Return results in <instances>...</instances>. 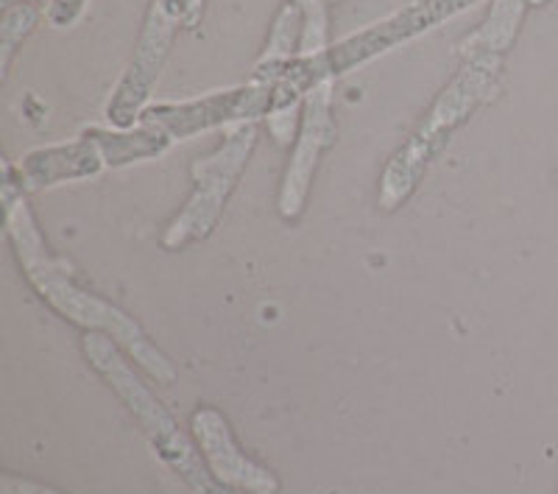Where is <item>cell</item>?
Instances as JSON below:
<instances>
[{
    "mask_svg": "<svg viewBox=\"0 0 558 494\" xmlns=\"http://www.w3.org/2000/svg\"><path fill=\"white\" fill-rule=\"evenodd\" d=\"M475 3H481V0H416V3L405 7L402 12H393L391 17L380 20L375 26L330 45L327 51L313 53V57L299 53L282 70V76L274 82V112H291V109H296L299 98L311 96L313 89L327 82V79L341 76L355 64H363L368 59L391 51L393 45L425 34L427 28L456 17L458 12L475 7Z\"/></svg>",
    "mask_w": 558,
    "mask_h": 494,
    "instance_id": "cell-2",
    "label": "cell"
},
{
    "mask_svg": "<svg viewBox=\"0 0 558 494\" xmlns=\"http://www.w3.org/2000/svg\"><path fill=\"white\" fill-rule=\"evenodd\" d=\"M3 494H57L51 489L37 486V483H26V481H14V478H3Z\"/></svg>",
    "mask_w": 558,
    "mask_h": 494,
    "instance_id": "cell-16",
    "label": "cell"
},
{
    "mask_svg": "<svg viewBox=\"0 0 558 494\" xmlns=\"http://www.w3.org/2000/svg\"><path fill=\"white\" fill-rule=\"evenodd\" d=\"M87 9V0H51L48 7V23L57 28L73 26Z\"/></svg>",
    "mask_w": 558,
    "mask_h": 494,
    "instance_id": "cell-14",
    "label": "cell"
},
{
    "mask_svg": "<svg viewBox=\"0 0 558 494\" xmlns=\"http://www.w3.org/2000/svg\"><path fill=\"white\" fill-rule=\"evenodd\" d=\"M82 349L87 361L93 363L104 381L118 391V397L126 402L129 411L137 417L140 427L148 433L151 444L157 447L159 458L168 463V467L182 475V481L193 489L196 494H227L221 483L209 475V469L204 467L198 453L193 450V444L187 442L179 425L173 422L171 413L162 408L157 397L148 391L143 383L134 377L132 369L126 366V361L121 358V352L114 349V344L109 341L107 333H87L82 338Z\"/></svg>",
    "mask_w": 558,
    "mask_h": 494,
    "instance_id": "cell-4",
    "label": "cell"
},
{
    "mask_svg": "<svg viewBox=\"0 0 558 494\" xmlns=\"http://www.w3.org/2000/svg\"><path fill=\"white\" fill-rule=\"evenodd\" d=\"M0 198H3V218H7L9 241H12L20 266L26 272L28 282L37 288L39 297L51 304L59 316L78 324L87 333L96 329V333L112 336L140 366L151 374L154 381L171 383L177 377V369L148 341V336L140 329V324L134 318H129L121 308H114L112 302H107V299L93 297V293L84 291L76 279H73V274H70L68 263L59 261V257H53L48 252V243H45L37 221H34L26 198H23V184L14 182V168L9 162L3 165Z\"/></svg>",
    "mask_w": 558,
    "mask_h": 494,
    "instance_id": "cell-1",
    "label": "cell"
},
{
    "mask_svg": "<svg viewBox=\"0 0 558 494\" xmlns=\"http://www.w3.org/2000/svg\"><path fill=\"white\" fill-rule=\"evenodd\" d=\"M332 104V79L318 84L307 96L305 118H302V132L296 140V152H293L291 162H288L286 179H282V191H279V213L282 218L293 221L305 207L307 191H311L313 173H316L318 157L324 148L330 146L336 126L330 118Z\"/></svg>",
    "mask_w": 558,
    "mask_h": 494,
    "instance_id": "cell-8",
    "label": "cell"
},
{
    "mask_svg": "<svg viewBox=\"0 0 558 494\" xmlns=\"http://www.w3.org/2000/svg\"><path fill=\"white\" fill-rule=\"evenodd\" d=\"M274 112V84L252 82L246 87H232L223 93L182 104H148L140 123L162 129L171 140H187L198 132L229 123L254 121Z\"/></svg>",
    "mask_w": 558,
    "mask_h": 494,
    "instance_id": "cell-6",
    "label": "cell"
},
{
    "mask_svg": "<svg viewBox=\"0 0 558 494\" xmlns=\"http://www.w3.org/2000/svg\"><path fill=\"white\" fill-rule=\"evenodd\" d=\"M107 165L101 146L89 134H82L73 143H62V146H45L34 148L23 157L20 165V179L26 191H45L53 184L73 182V179H87L101 173Z\"/></svg>",
    "mask_w": 558,
    "mask_h": 494,
    "instance_id": "cell-10",
    "label": "cell"
},
{
    "mask_svg": "<svg viewBox=\"0 0 558 494\" xmlns=\"http://www.w3.org/2000/svg\"><path fill=\"white\" fill-rule=\"evenodd\" d=\"M12 3H43V0H7V7H12Z\"/></svg>",
    "mask_w": 558,
    "mask_h": 494,
    "instance_id": "cell-17",
    "label": "cell"
},
{
    "mask_svg": "<svg viewBox=\"0 0 558 494\" xmlns=\"http://www.w3.org/2000/svg\"><path fill=\"white\" fill-rule=\"evenodd\" d=\"M193 436H196L202 456L207 458L209 472L218 483L235 486L248 494H277L279 481L268 469L248 461L235 444V436L229 431L227 419L213 408H202L193 413Z\"/></svg>",
    "mask_w": 558,
    "mask_h": 494,
    "instance_id": "cell-9",
    "label": "cell"
},
{
    "mask_svg": "<svg viewBox=\"0 0 558 494\" xmlns=\"http://www.w3.org/2000/svg\"><path fill=\"white\" fill-rule=\"evenodd\" d=\"M495 70L497 57H492V53H477V57L452 79V84L445 89V96L438 98L436 107H433L430 115L425 118V123L418 126V132L413 134L405 146L393 154L391 162H388L380 182L383 207H400V204L411 196L413 188L418 184V177H422L427 165H430V159L447 146L450 134L456 132V129L475 112L477 104L486 98L488 87L495 82Z\"/></svg>",
    "mask_w": 558,
    "mask_h": 494,
    "instance_id": "cell-3",
    "label": "cell"
},
{
    "mask_svg": "<svg viewBox=\"0 0 558 494\" xmlns=\"http://www.w3.org/2000/svg\"><path fill=\"white\" fill-rule=\"evenodd\" d=\"M159 3H162L179 23H193L198 9H202V0H159Z\"/></svg>",
    "mask_w": 558,
    "mask_h": 494,
    "instance_id": "cell-15",
    "label": "cell"
},
{
    "mask_svg": "<svg viewBox=\"0 0 558 494\" xmlns=\"http://www.w3.org/2000/svg\"><path fill=\"white\" fill-rule=\"evenodd\" d=\"M254 140H257L254 121L232 123L221 146L193 162V193L182 213L171 221L168 232L162 234V246L184 249L204 241L216 229L229 193L235 191L238 177L252 157Z\"/></svg>",
    "mask_w": 558,
    "mask_h": 494,
    "instance_id": "cell-5",
    "label": "cell"
},
{
    "mask_svg": "<svg viewBox=\"0 0 558 494\" xmlns=\"http://www.w3.org/2000/svg\"><path fill=\"white\" fill-rule=\"evenodd\" d=\"M84 134H89L101 146L107 165H129L134 159L159 157L171 146V137L162 129L151 126V123H140L134 132H129V129H112L109 132V129L93 126Z\"/></svg>",
    "mask_w": 558,
    "mask_h": 494,
    "instance_id": "cell-11",
    "label": "cell"
},
{
    "mask_svg": "<svg viewBox=\"0 0 558 494\" xmlns=\"http://www.w3.org/2000/svg\"><path fill=\"white\" fill-rule=\"evenodd\" d=\"M39 20V7L37 3H12L3 12V23H0V68L3 73L9 70L17 45L34 32Z\"/></svg>",
    "mask_w": 558,
    "mask_h": 494,
    "instance_id": "cell-13",
    "label": "cell"
},
{
    "mask_svg": "<svg viewBox=\"0 0 558 494\" xmlns=\"http://www.w3.org/2000/svg\"><path fill=\"white\" fill-rule=\"evenodd\" d=\"M177 26L179 20L159 0H154L151 12L146 17V28L140 34L137 48H134L132 64L114 87V96L107 107V118L114 129H132L134 121L143 118L154 84L159 79V70L166 64Z\"/></svg>",
    "mask_w": 558,
    "mask_h": 494,
    "instance_id": "cell-7",
    "label": "cell"
},
{
    "mask_svg": "<svg viewBox=\"0 0 558 494\" xmlns=\"http://www.w3.org/2000/svg\"><path fill=\"white\" fill-rule=\"evenodd\" d=\"M522 3H525V0H497L495 12H492L486 26L466 43V51L475 48V51L492 53V57L506 51V45L514 39L517 23H520L522 17Z\"/></svg>",
    "mask_w": 558,
    "mask_h": 494,
    "instance_id": "cell-12",
    "label": "cell"
}]
</instances>
